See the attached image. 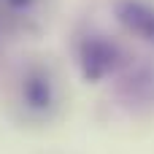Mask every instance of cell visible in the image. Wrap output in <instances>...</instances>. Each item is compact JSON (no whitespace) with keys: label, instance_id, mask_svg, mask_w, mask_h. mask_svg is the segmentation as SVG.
<instances>
[{"label":"cell","instance_id":"obj_3","mask_svg":"<svg viewBox=\"0 0 154 154\" xmlns=\"http://www.w3.org/2000/svg\"><path fill=\"white\" fill-rule=\"evenodd\" d=\"M24 100L32 108H46L51 103V87L43 76H30L24 81Z\"/></svg>","mask_w":154,"mask_h":154},{"label":"cell","instance_id":"obj_2","mask_svg":"<svg viewBox=\"0 0 154 154\" xmlns=\"http://www.w3.org/2000/svg\"><path fill=\"white\" fill-rule=\"evenodd\" d=\"M114 14L127 32L154 43V5L149 0H116Z\"/></svg>","mask_w":154,"mask_h":154},{"label":"cell","instance_id":"obj_1","mask_svg":"<svg viewBox=\"0 0 154 154\" xmlns=\"http://www.w3.org/2000/svg\"><path fill=\"white\" fill-rule=\"evenodd\" d=\"M119 62V49L103 35H89L79 46V65L87 81H100Z\"/></svg>","mask_w":154,"mask_h":154}]
</instances>
